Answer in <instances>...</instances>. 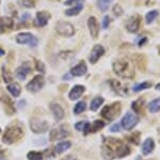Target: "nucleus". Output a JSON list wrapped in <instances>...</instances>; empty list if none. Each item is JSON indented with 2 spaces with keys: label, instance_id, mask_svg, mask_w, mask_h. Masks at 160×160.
Masks as SVG:
<instances>
[{
  "label": "nucleus",
  "instance_id": "obj_1",
  "mask_svg": "<svg viewBox=\"0 0 160 160\" xmlns=\"http://www.w3.org/2000/svg\"><path fill=\"white\" fill-rule=\"evenodd\" d=\"M130 154V148L117 138H106L102 146V156L105 160L123 158Z\"/></svg>",
  "mask_w": 160,
  "mask_h": 160
},
{
  "label": "nucleus",
  "instance_id": "obj_2",
  "mask_svg": "<svg viewBox=\"0 0 160 160\" xmlns=\"http://www.w3.org/2000/svg\"><path fill=\"white\" fill-rule=\"evenodd\" d=\"M112 69L114 73L122 79H132L135 76V67L128 58L117 59L112 64Z\"/></svg>",
  "mask_w": 160,
  "mask_h": 160
},
{
  "label": "nucleus",
  "instance_id": "obj_3",
  "mask_svg": "<svg viewBox=\"0 0 160 160\" xmlns=\"http://www.w3.org/2000/svg\"><path fill=\"white\" fill-rule=\"evenodd\" d=\"M22 135H24V132H22V129L19 126H10L4 131L2 141L6 144H13L20 140L22 138Z\"/></svg>",
  "mask_w": 160,
  "mask_h": 160
},
{
  "label": "nucleus",
  "instance_id": "obj_4",
  "mask_svg": "<svg viewBox=\"0 0 160 160\" xmlns=\"http://www.w3.org/2000/svg\"><path fill=\"white\" fill-rule=\"evenodd\" d=\"M121 112V103L115 102L111 105H107L104 108V110L102 111V115L104 116L106 119L108 120H113L118 117V114Z\"/></svg>",
  "mask_w": 160,
  "mask_h": 160
},
{
  "label": "nucleus",
  "instance_id": "obj_5",
  "mask_svg": "<svg viewBox=\"0 0 160 160\" xmlns=\"http://www.w3.org/2000/svg\"><path fill=\"white\" fill-rule=\"evenodd\" d=\"M30 129L34 133H44L49 129V125L47 122L42 119H38L37 117H32L30 119Z\"/></svg>",
  "mask_w": 160,
  "mask_h": 160
},
{
  "label": "nucleus",
  "instance_id": "obj_6",
  "mask_svg": "<svg viewBox=\"0 0 160 160\" xmlns=\"http://www.w3.org/2000/svg\"><path fill=\"white\" fill-rule=\"evenodd\" d=\"M139 123V117L133 114L132 112H127L123 116L122 120H121V125L125 130H131L135 128L137 124Z\"/></svg>",
  "mask_w": 160,
  "mask_h": 160
},
{
  "label": "nucleus",
  "instance_id": "obj_7",
  "mask_svg": "<svg viewBox=\"0 0 160 160\" xmlns=\"http://www.w3.org/2000/svg\"><path fill=\"white\" fill-rule=\"evenodd\" d=\"M16 42L19 44H28L31 47H34L38 45V41L37 37L30 32H20L16 36Z\"/></svg>",
  "mask_w": 160,
  "mask_h": 160
},
{
  "label": "nucleus",
  "instance_id": "obj_8",
  "mask_svg": "<svg viewBox=\"0 0 160 160\" xmlns=\"http://www.w3.org/2000/svg\"><path fill=\"white\" fill-rule=\"evenodd\" d=\"M56 31L63 37H72L75 33L74 26L68 22H58L56 25Z\"/></svg>",
  "mask_w": 160,
  "mask_h": 160
},
{
  "label": "nucleus",
  "instance_id": "obj_9",
  "mask_svg": "<svg viewBox=\"0 0 160 160\" xmlns=\"http://www.w3.org/2000/svg\"><path fill=\"white\" fill-rule=\"evenodd\" d=\"M44 84H45V80H44L43 75H37L26 85V89L31 92H37L38 90L43 88Z\"/></svg>",
  "mask_w": 160,
  "mask_h": 160
},
{
  "label": "nucleus",
  "instance_id": "obj_10",
  "mask_svg": "<svg viewBox=\"0 0 160 160\" xmlns=\"http://www.w3.org/2000/svg\"><path fill=\"white\" fill-rule=\"evenodd\" d=\"M140 23H141L140 15H138V14L132 15V16L127 20V23H126V29H127L128 32L135 33L138 31L139 28H140Z\"/></svg>",
  "mask_w": 160,
  "mask_h": 160
},
{
  "label": "nucleus",
  "instance_id": "obj_11",
  "mask_svg": "<svg viewBox=\"0 0 160 160\" xmlns=\"http://www.w3.org/2000/svg\"><path fill=\"white\" fill-rule=\"evenodd\" d=\"M104 54H105L104 46L100 45V44L94 45V47L92 48L91 54H90V57H89L90 63H96L97 61L99 60V58L102 57Z\"/></svg>",
  "mask_w": 160,
  "mask_h": 160
},
{
  "label": "nucleus",
  "instance_id": "obj_12",
  "mask_svg": "<svg viewBox=\"0 0 160 160\" xmlns=\"http://www.w3.org/2000/svg\"><path fill=\"white\" fill-rule=\"evenodd\" d=\"M69 132L65 127H62L60 126L59 128L53 129L50 132V141H57V140H62V139H65L66 136H68Z\"/></svg>",
  "mask_w": 160,
  "mask_h": 160
},
{
  "label": "nucleus",
  "instance_id": "obj_13",
  "mask_svg": "<svg viewBox=\"0 0 160 160\" xmlns=\"http://www.w3.org/2000/svg\"><path fill=\"white\" fill-rule=\"evenodd\" d=\"M49 108H50L51 113L55 116V119L57 122H60V120L63 119L64 116H65V112H64V109L60 104H58V103H56V102H51Z\"/></svg>",
  "mask_w": 160,
  "mask_h": 160
},
{
  "label": "nucleus",
  "instance_id": "obj_14",
  "mask_svg": "<svg viewBox=\"0 0 160 160\" xmlns=\"http://www.w3.org/2000/svg\"><path fill=\"white\" fill-rule=\"evenodd\" d=\"M31 72V68L29 66V63H24L22 66H19L18 68L15 71V76L19 80V81H25L27 75Z\"/></svg>",
  "mask_w": 160,
  "mask_h": 160
},
{
  "label": "nucleus",
  "instance_id": "obj_15",
  "mask_svg": "<svg viewBox=\"0 0 160 160\" xmlns=\"http://www.w3.org/2000/svg\"><path fill=\"white\" fill-rule=\"evenodd\" d=\"M88 28H89V31L91 33L92 38H97L99 33V25L98 22L95 17L91 16L89 19H88Z\"/></svg>",
  "mask_w": 160,
  "mask_h": 160
},
{
  "label": "nucleus",
  "instance_id": "obj_16",
  "mask_svg": "<svg viewBox=\"0 0 160 160\" xmlns=\"http://www.w3.org/2000/svg\"><path fill=\"white\" fill-rule=\"evenodd\" d=\"M50 19V14L45 11H40L37 13V17H35V26L37 27H43V26L47 25L48 20Z\"/></svg>",
  "mask_w": 160,
  "mask_h": 160
},
{
  "label": "nucleus",
  "instance_id": "obj_17",
  "mask_svg": "<svg viewBox=\"0 0 160 160\" xmlns=\"http://www.w3.org/2000/svg\"><path fill=\"white\" fill-rule=\"evenodd\" d=\"M110 86L120 96H127V89H126L125 86H123L121 82L117 81V80H111Z\"/></svg>",
  "mask_w": 160,
  "mask_h": 160
},
{
  "label": "nucleus",
  "instance_id": "obj_18",
  "mask_svg": "<svg viewBox=\"0 0 160 160\" xmlns=\"http://www.w3.org/2000/svg\"><path fill=\"white\" fill-rule=\"evenodd\" d=\"M88 68L86 66V63L83 61H80L78 64H76L75 67L71 69V74L73 76H82L87 73Z\"/></svg>",
  "mask_w": 160,
  "mask_h": 160
},
{
  "label": "nucleus",
  "instance_id": "obj_19",
  "mask_svg": "<svg viewBox=\"0 0 160 160\" xmlns=\"http://www.w3.org/2000/svg\"><path fill=\"white\" fill-rule=\"evenodd\" d=\"M14 23L11 17L2 16L0 17V33H4L13 27Z\"/></svg>",
  "mask_w": 160,
  "mask_h": 160
},
{
  "label": "nucleus",
  "instance_id": "obj_20",
  "mask_svg": "<svg viewBox=\"0 0 160 160\" xmlns=\"http://www.w3.org/2000/svg\"><path fill=\"white\" fill-rule=\"evenodd\" d=\"M84 90H86L84 86H82V85H76V86H74L73 88L71 89V91H69V94H68V98L71 100H73V101H75V100L79 99V98L82 96Z\"/></svg>",
  "mask_w": 160,
  "mask_h": 160
},
{
  "label": "nucleus",
  "instance_id": "obj_21",
  "mask_svg": "<svg viewBox=\"0 0 160 160\" xmlns=\"http://www.w3.org/2000/svg\"><path fill=\"white\" fill-rule=\"evenodd\" d=\"M155 147V143H154V140L151 138L146 139L145 141H144L143 145H142V153L143 155H149L153 152V149Z\"/></svg>",
  "mask_w": 160,
  "mask_h": 160
},
{
  "label": "nucleus",
  "instance_id": "obj_22",
  "mask_svg": "<svg viewBox=\"0 0 160 160\" xmlns=\"http://www.w3.org/2000/svg\"><path fill=\"white\" fill-rule=\"evenodd\" d=\"M90 126H91V124H90L89 122L82 120V122L75 124V129L78 130V131H83L84 135H87L88 133H90Z\"/></svg>",
  "mask_w": 160,
  "mask_h": 160
},
{
  "label": "nucleus",
  "instance_id": "obj_23",
  "mask_svg": "<svg viewBox=\"0 0 160 160\" xmlns=\"http://www.w3.org/2000/svg\"><path fill=\"white\" fill-rule=\"evenodd\" d=\"M8 90L10 91V94L12 95L13 97H18L20 94H22V88H20V85L17 83H11L8 84Z\"/></svg>",
  "mask_w": 160,
  "mask_h": 160
},
{
  "label": "nucleus",
  "instance_id": "obj_24",
  "mask_svg": "<svg viewBox=\"0 0 160 160\" xmlns=\"http://www.w3.org/2000/svg\"><path fill=\"white\" fill-rule=\"evenodd\" d=\"M82 10H83V4L80 3L73 8H71V9H68L64 12V14H65L66 16H76V15H78Z\"/></svg>",
  "mask_w": 160,
  "mask_h": 160
},
{
  "label": "nucleus",
  "instance_id": "obj_25",
  "mask_svg": "<svg viewBox=\"0 0 160 160\" xmlns=\"http://www.w3.org/2000/svg\"><path fill=\"white\" fill-rule=\"evenodd\" d=\"M71 146H72V143L69 141H61L56 145V152L58 154L64 153V152L68 151Z\"/></svg>",
  "mask_w": 160,
  "mask_h": 160
},
{
  "label": "nucleus",
  "instance_id": "obj_26",
  "mask_svg": "<svg viewBox=\"0 0 160 160\" xmlns=\"http://www.w3.org/2000/svg\"><path fill=\"white\" fill-rule=\"evenodd\" d=\"M148 109L151 113H156L160 111V98H157V99L149 102L148 105Z\"/></svg>",
  "mask_w": 160,
  "mask_h": 160
},
{
  "label": "nucleus",
  "instance_id": "obj_27",
  "mask_svg": "<svg viewBox=\"0 0 160 160\" xmlns=\"http://www.w3.org/2000/svg\"><path fill=\"white\" fill-rule=\"evenodd\" d=\"M111 2H113V0H97L96 6L102 12H105L109 9V6Z\"/></svg>",
  "mask_w": 160,
  "mask_h": 160
},
{
  "label": "nucleus",
  "instance_id": "obj_28",
  "mask_svg": "<svg viewBox=\"0 0 160 160\" xmlns=\"http://www.w3.org/2000/svg\"><path fill=\"white\" fill-rule=\"evenodd\" d=\"M86 109H87L86 102H84V101H79L76 105H75V108H74V114L75 115L81 114V113H83L84 111H86Z\"/></svg>",
  "mask_w": 160,
  "mask_h": 160
},
{
  "label": "nucleus",
  "instance_id": "obj_29",
  "mask_svg": "<svg viewBox=\"0 0 160 160\" xmlns=\"http://www.w3.org/2000/svg\"><path fill=\"white\" fill-rule=\"evenodd\" d=\"M104 103V99H102V97H96V98H94V99L92 100V102H91V110L93 111V112H95V111H97V109L100 107V105Z\"/></svg>",
  "mask_w": 160,
  "mask_h": 160
},
{
  "label": "nucleus",
  "instance_id": "obj_30",
  "mask_svg": "<svg viewBox=\"0 0 160 160\" xmlns=\"http://www.w3.org/2000/svg\"><path fill=\"white\" fill-rule=\"evenodd\" d=\"M43 154L41 152H35V151H31L27 154V158L28 160H43Z\"/></svg>",
  "mask_w": 160,
  "mask_h": 160
},
{
  "label": "nucleus",
  "instance_id": "obj_31",
  "mask_svg": "<svg viewBox=\"0 0 160 160\" xmlns=\"http://www.w3.org/2000/svg\"><path fill=\"white\" fill-rule=\"evenodd\" d=\"M105 126V123L102 120H95L94 123L90 126V132H95V131H98L100 129H102Z\"/></svg>",
  "mask_w": 160,
  "mask_h": 160
},
{
  "label": "nucleus",
  "instance_id": "obj_32",
  "mask_svg": "<svg viewBox=\"0 0 160 160\" xmlns=\"http://www.w3.org/2000/svg\"><path fill=\"white\" fill-rule=\"evenodd\" d=\"M151 87H152V83H149V82H143V83H139L138 85L133 86L132 90L137 92V91H141V90H143V89L151 88Z\"/></svg>",
  "mask_w": 160,
  "mask_h": 160
},
{
  "label": "nucleus",
  "instance_id": "obj_33",
  "mask_svg": "<svg viewBox=\"0 0 160 160\" xmlns=\"http://www.w3.org/2000/svg\"><path fill=\"white\" fill-rule=\"evenodd\" d=\"M158 16V11L156 10H153V11H149L145 16V20H146V24H152L154 22V19Z\"/></svg>",
  "mask_w": 160,
  "mask_h": 160
},
{
  "label": "nucleus",
  "instance_id": "obj_34",
  "mask_svg": "<svg viewBox=\"0 0 160 160\" xmlns=\"http://www.w3.org/2000/svg\"><path fill=\"white\" fill-rule=\"evenodd\" d=\"M1 71H2V79H3V81L6 82L7 84H10V83L12 82V76H11V74L9 73V71L7 70L6 67H2Z\"/></svg>",
  "mask_w": 160,
  "mask_h": 160
},
{
  "label": "nucleus",
  "instance_id": "obj_35",
  "mask_svg": "<svg viewBox=\"0 0 160 160\" xmlns=\"http://www.w3.org/2000/svg\"><path fill=\"white\" fill-rule=\"evenodd\" d=\"M20 3L25 8H33L35 3V0H20Z\"/></svg>",
  "mask_w": 160,
  "mask_h": 160
},
{
  "label": "nucleus",
  "instance_id": "obj_36",
  "mask_svg": "<svg viewBox=\"0 0 160 160\" xmlns=\"http://www.w3.org/2000/svg\"><path fill=\"white\" fill-rule=\"evenodd\" d=\"M35 69H37L38 72H41V73L45 72V66H44V63L40 60H35Z\"/></svg>",
  "mask_w": 160,
  "mask_h": 160
},
{
  "label": "nucleus",
  "instance_id": "obj_37",
  "mask_svg": "<svg viewBox=\"0 0 160 160\" xmlns=\"http://www.w3.org/2000/svg\"><path fill=\"white\" fill-rule=\"evenodd\" d=\"M113 13H114L117 16H121L124 13V10L122 9V7H121L120 4H115V6L113 7Z\"/></svg>",
  "mask_w": 160,
  "mask_h": 160
},
{
  "label": "nucleus",
  "instance_id": "obj_38",
  "mask_svg": "<svg viewBox=\"0 0 160 160\" xmlns=\"http://www.w3.org/2000/svg\"><path fill=\"white\" fill-rule=\"evenodd\" d=\"M83 2V0H66L65 2H64V4L65 6H74V4H80Z\"/></svg>",
  "mask_w": 160,
  "mask_h": 160
},
{
  "label": "nucleus",
  "instance_id": "obj_39",
  "mask_svg": "<svg viewBox=\"0 0 160 160\" xmlns=\"http://www.w3.org/2000/svg\"><path fill=\"white\" fill-rule=\"evenodd\" d=\"M109 24H110V17L108 16V15H106L104 19H102V28L107 29V28L109 27Z\"/></svg>",
  "mask_w": 160,
  "mask_h": 160
},
{
  "label": "nucleus",
  "instance_id": "obj_40",
  "mask_svg": "<svg viewBox=\"0 0 160 160\" xmlns=\"http://www.w3.org/2000/svg\"><path fill=\"white\" fill-rule=\"evenodd\" d=\"M69 56H74L73 52H62V53H60V57L63 59H68L69 58Z\"/></svg>",
  "mask_w": 160,
  "mask_h": 160
},
{
  "label": "nucleus",
  "instance_id": "obj_41",
  "mask_svg": "<svg viewBox=\"0 0 160 160\" xmlns=\"http://www.w3.org/2000/svg\"><path fill=\"white\" fill-rule=\"evenodd\" d=\"M110 131L111 132H118V131H120V126L115 124V125H113V127L110 128Z\"/></svg>",
  "mask_w": 160,
  "mask_h": 160
},
{
  "label": "nucleus",
  "instance_id": "obj_42",
  "mask_svg": "<svg viewBox=\"0 0 160 160\" xmlns=\"http://www.w3.org/2000/svg\"><path fill=\"white\" fill-rule=\"evenodd\" d=\"M145 42H148V39H146V38H143V39H142L141 42L139 43V45H142V44H143V43H145Z\"/></svg>",
  "mask_w": 160,
  "mask_h": 160
},
{
  "label": "nucleus",
  "instance_id": "obj_43",
  "mask_svg": "<svg viewBox=\"0 0 160 160\" xmlns=\"http://www.w3.org/2000/svg\"><path fill=\"white\" fill-rule=\"evenodd\" d=\"M4 54V51L2 50V48H0V56H2Z\"/></svg>",
  "mask_w": 160,
  "mask_h": 160
},
{
  "label": "nucleus",
  "instance_id": "obj_44",
  "mask_svg": "<svg viewBox=\"0 0 160 160\" xmlns=\"http://www.w3.org/2000/svg\"><path fill=\"white\" fill-rule=\"evenodd\" d=\"M156 89H158V90H160V83H159L158 85H156Z\"/></svg>",
  "mask_w": 160,
  "mask_h": 160
},
{
  "label": "nucleus",
  "instance_id": "obj_45",
  "mask_svg": "<svg viewBox=\"0 0 160 160\" xmlns=\"http://www.w3.org/2000/svg\"><path fill=\"white\" fill-rule=\"evenodd\" d=\"M137 160H142V159H141V157H138V158H137Z\"/></svg>",
  "mask_w": 160,
  "mask_h": 160
},
{
  "label": "nucleus",
  "instance_id": "obj_46",
  "mask_svg": "<svg viewBox=\"0 0 160 160\" xmlns=\"http://www.w3.org/2000/svg\"><path fill=\"white\" fill-rule=\"evenodd\" d=\"M158 51H159V54H160V45L158 46Z\"/></svg>",
  "mask_w": 160,
  "mask_h": 160
},
{
  "label": "nucleus",
  "instance_id": "obj_47",
  "mask_svg": "<svg viewBox=\"0 0 160 160\" xmlns=\"http://www.w3.org/2000/svg\"><path fill=\"white\" fill-rule=\"evenodd\" d=\"M0 131H1V130H0Z\"/></svg>",
  "mask_w": 160,
  "mask_h": 160
}]
</instances>
